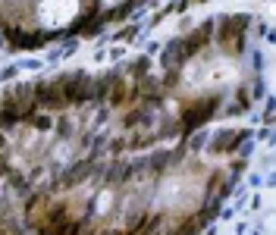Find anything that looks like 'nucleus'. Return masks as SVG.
<instances>
[{
  "label": "nucleus",
  "instance_id": "1",
  "mask_svg": "<svg viewBox=\"0 0 276 235\" xmlns=\"http://www.w3.org/2000/svg\"><path fill=\"white\" fill-rule=\"evenodd\" d=\"M60 91L66 104H85L91 94V76L88 72H69L66 78H60Z\"/></svg>",
  "mask_w": 276,
  "mask_h": 235
},
{
  "label": "nucleus",
  "instance_id": "2",
  "mask_svg": "<svg viewBox=\"0 0 276 235\" xmlns=\"http://www.w3.org/2000/svg\"><path fill=\"white\" fill-rule=\"evenodd\" d=\"M216 107H220V97H216V94H210V97H201L195 107H188V110L182 113V129H185V132H195L198 125H204L207 119L214 116Z\"/></svg>",
  "mask_w": 276,
  "mask_h": 235
},
{
  "label": "nucleus",
  "instance_id": "3",
  "mask_svg": "<svg viewBox=\"0 0 276 235\" xmlns=\"http://www.w3.org/2000/svg\"><path fill=\"white\" fill-rule=\"evenodd\" d=\"M31 100H35V107H44V110H60V107H66V100H63V91H60V82H41L31 88Z\"/></svg>",
  "mask_w": 276,
  "mask_h": 235
},
{
  "label": "nucleus",
  "instance_id": "4",
  "mask_svg": "<svg viewBox=\"0 0 276 235\" xmlns=\"http://www.w3.org/2000/svg\"><path fill=\"white\" fill-rule=\"evenodd\" d=\"M248 22H251L248 16H226V19H223V29H220V41L223 44H229V41L242 44L239 38H242V31H245Z\"/></svg>",
  "mask_w": 276,
  "mask_h": 235
},
{
  "label": "nucleus",
  "instance_id": "5",
  "mask_svg": "<svg viewBox=\"0 0 276 235\" xmlns=\"http://www.w3.org/2000/svg\"><path fill=\"white\" fill-rule=\"evenodd\" d=\"M210 35H214V22H204L201 29H195L188 38H182V50H185V57H192V53H198L201 47L210 41Z\"/></svg>",
  "mask_w": 276,
  "mask_h": 235
},
{
  "label": "nucleus",
  "instance_id": "6",
  "mask_svg": "<svg viewBox=\"0 0 276 235\" xmlns=\"http://www.w3.org/2000/svg\"><path fill=\"white\" fill-rule=\"evenodd\" d=\"M185 63V50H182V38H176V41H169L167 53H163V66L167 69H176V66Z\"/></svg>",
  "mask_w": 276,
  "mask_h": 235
},
{
  "label": "nucleus",
  "instance_id": "7",
  "mask_svg": "<svg viewBox=\"0 0 276 235\" xmlns=\"http://www.w3.org/2000/svg\"><path fill=\"white\" fill-rule=\"evenodd\" d=\"M113 78H116V72H107L104 78L91 82V94H88V100H107V97H110V85H113Z\"/></svg>",
  "mask_w": 276,
  "mask_h": 235
},
{
  "label": "nucleus",
  "instance_id": "8",
  "mask_svg": "<svg viewBox=\"0 0 276 235\" xmlns=\"http://www.w3.org/2000/svg\"><path fill=\"white\" fill-rule=\"evenodd\" d=\"M242 138H245V135H232V132H220V135L214 138V147H210V151H214V154H226L229 147H232L235 141H242Z\"/></svg>",
  "mask_w": 276,
  "mask_h": 235
},
{
  "label": "nucleus",
  "instance_id": "9",
  "mask_svg": "<svg viewBox=\"0 0 276 235\" xmlns=\"http://www.w3.org/2000/svg\"><path fill=\"white\" fill-rule=\"evenodd\" d=\"M88 170H91V163H78V166H72V170L66 172V179H63V185H76V182H82Z\"/></svg>",
  "mask_w": 276,
  "mask_h": 235
},
{
  "label": "nucleus",
  "instance_id": "10",
  "mask_svg": "<svg viewBox=\"0 0 276 235\" xmlns=\"http://www.w3.org/2000/svg\"><path fill=\"white\" fill-rule=\"evenodd\" d=\"M31 125H35L38 132H47V129H50V125H54V123H50L47 116H35V119H31Z\"/></svg>",
  "mask_w": 276,
  "mask_h": 235
},
{
  "label": "nucleus",
  "instance_id": "11",
  "mask_svg": "<svg viewBox=\"0 0 276 235\" xmlns=\"http://www.w3.org/2000/svg\"><path fill=\"white\" fill-rule=\"evenodd\" d=\"M132 69H135V72H148V57L135 60V63H132Z\"/></svg>",
  "mask_w": 276,
  "mask_h": 235
},
{
  "label": "nucleus",
  "instance_id": "12",
  "mask_svg": "<svg viewBox=\"0 0 276 235\" xmlns=\"http://www.w3.org/2000/svg\"><path fill=\"white\" fill-rule=\"evenodd\" d=\"M104 235H116V232H104Z\"/></svg>",
  "mask_w": 276,
  "mask_h": 235
},
{
  "label": "nucleus",
  "instance_id": "13",
  "mask_svg": "<svg viewBox=\"0 0 276 235\" xmlns=\"http://www.w3.org/2000/svg\"><path fill=\"white\" fill-rule=\"evenodd\" d=\"M116 235H126V232H116Z\"/></svg>",
  "mask_w": 276,
  "mask_h": 235
}]
</instances>
